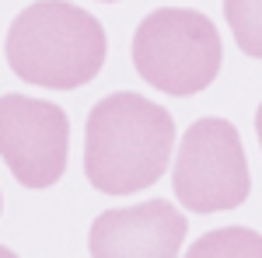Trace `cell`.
<instances>
[{
	"label": "cell",
	"mask_w": 262,
	"mask_h": 258,
	"mask_svg": "<svg viewBox=\"0 0 262 258\" xmlns=\"http://www.w3.org/2000/svg\"><path fill=\"white\" fill-rule=\"evenodd\" d=\"M175 119L137 91L101 98L84 126V175L105 196H133L168 171Z\"/></svg>",
	"instance_id": "1"
},
{
	"label": "cell",
	"mask_w": 262,
	"mask_h": 258,
	"mask_svg": "<svg viewBox=\"0 0 262 258\" xmlns=\"http://www.w3.org/2000/svg\"><path fill=\"white\" fill-rule=\"evenodd\" d=\"M108 53L105 28L95 14L67 0H39L7 28L4 56L25 84L74 91L101 74Z\"/></svg>",
	"instance_id": "2"
},
{
	"label": "cell",
	"mask_w": 262,
	"mask_h": 258,
	"mask_svg": "<svg viewBox=\"0 0 262 258\" xmlns=\"http://www.w3.org/2000/svg\"><path fill=\"white\" fill-rule=\"evenodd\" d=\"M224 63V42L217 25L203 11L161 7L137 25L133 66L150 87L189 98L206 91Z\"/></svg>",
	"instance_id": "3"
},
{
	"label": "cell",
	"mask_w": 262,
	"mask_h": 258,
	"mask_svg": "<svg viewBox=\"0 0 262 258\" xmlns=\"http://www.w3.org/2000/svg\"><path fill=\"white\" fill-rule=\"evenodd\" d=\"M171 185L179 202L192 213L238 209L252 192V175L234 122L217 115L192 122L182 136Z\"/></svg>",
	"instance_id": "4"
},
{
	"label": "cell",
	"mask_w": 262,
	"mask_h": 258,
	"mask_svg": "<svg viewBox=\"0 0 262 258\" xmlns=\"http://www.w3.org/2000/svg\"><path fill=\"white\" fill-rule=\"evenodd\" d=\"M70 119L60 105L28 95H0V157L25 189H49L63 178Z\"/></svg>",
	"instance_id": "5"
},
{
	"label": "cell",
	"mask_w": 262,
	"mask_h": 258,
	"mask_svg": "<svg viewBox=\"0 0 262 258\" xmlns=\"http://www.w3.org/2000/svg\"><path fill=\"white\" fill-rule=\"evenodd\" d=\"M185 217L171 202L150 199L126 209H105L88 234L91 258H179Z\"/></svg>",
	"instance_id": "6"
},
{
	"label": "cell",
	"mask_w": 262,
	"mask_h": 258,
	"mask_svg": "<svg viewBox=\"0 0 262 258\" xmlns=\"http://www.w3.org/2000/svg\"><path fill=\"white\" fill-rule=\"evenodd\" d=\"M185 258H262V234L248 227H221L206 230L189 244Z\"/></svg>",
	"instance_id": "7"
},
{
	"label": "cell",
	"mask_w": 262,
	"mask_h": 258,
	"mask_svg": "<svg viewBox=\"0 0 262 258\" xmlns=\"http://www.w3.org/2000/svg\"><path fill=\"white\" fill-rule=\"evenodd\" d=\"M224 18L238 49L262 60V0H224Z\"/></svg>",
	"instance_id": "8"
},
{
	"label": "cell",
	"mask_w": 262,
	"mask_h": 258,
	"mask_svg": "<svg viewBox=\"0 0 262 258\" xmlns=\"http://www.w3.org/2000/svg\"><path fill=\"white\" fill-rule=\"evenodd\" d=\"M255 133H259V147H262V105H259V112H255Z\"/></svg>",
	"instance_id": "9"
},
{
	"label": "cell",
	"mask_w": 262,
	"mask_h": 258,
	"mask_svg": "<svg viewBox=\"0 0 262 258\" xmlns=\"http://www.w3.org/2000/svg\"><path fill=\"white\" fill-rule=\"evenodd\" d=\"M0 258H18V255H14L11 248H4V244H0Z\"/></svg>",
	"instance_id": "10"
},
{
	"label": "cell",
	"mask_w": 262,
	"mask_h": 258,
	"mask_svg": "<svg viewBox=\"0 0 262 258\" xmlns=\"http://www.w3.org/2000/svg\"><path fill=\"white\" fill-rule=\"evenodd\" d=\"M101 4H116V0H101Z\"/></svg>",
	"instance_id": "11"
},
{
	"label": "cell",
	"mask_w": 262,
	"mask_h": 258,
	"mask_svg": "<svg viewBox=\"0 0 262 258\" xmlns=\"http://www.w3.org/2000/svg\"><path fill=\"white\" fill-rule=\"evenodd\" d=\"M0 206H4V199H0Z\"/></svg>",
	"instance_id": "12"
}]
</instances>
